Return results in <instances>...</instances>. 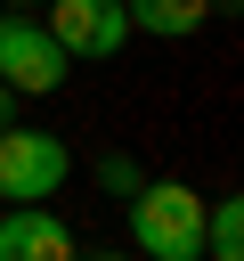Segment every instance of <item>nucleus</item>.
<instances>
[{
	"instance_id": "1a4fd4ad",
	"label": "nucleus",
	"mask_w": 244,
	"mask_h": 261,
	"mask_svg": "<svg viewBox=\"0 0 244 261\" xmlns=\"http://www.w3.org/2000/svg\"><path fill=\"white\" fill-rule=\"evenodd\" d=\"M8 122H16V90L0 82V130H8Z\"/></svg>"
},
{
	"instance_id": "423d86ee",
	"label": "nucleus",
	"mask_w": 244,
	"mask_h": 261,
	"mask_svg": "<svg viewBox=\"0 0 244 261\" xmlns=\"http://www.w3.org/2000/svg\"><path fill=\"white\" fill-rule=\"evenodd\" d=\"M122 8H130V24L155 33V41H187V33L211 16V0H122Z\"/></svg>"
},
{
	"instance_id": "6e6552de",
	"label": "nucleus",
	"mask_w": 244,
	"mask_h": 261,
	"mask_svg": "<svg viewBox=\"0 0 244 261\" xmlns=\"http://www.w3.org/2000/svg\"><path fill=\"white\" fill-rule=\"evenodd\" d=\"M98 179H106V196H138V188H146V171H138L130 155H106V163H98Z\"/></svg>"
},
{
	"instance_id": "f257e3e1",
	"label": "nucleus",
	"mask_w": 244,
	"mask_h": 261,
	"mask_svg": "<svg viewBox=\"0 0 244 261\" xmlns=\"http://www.w3.org/2000/svg\"><path fill=\"white\" fill-rule=\"evenodd\" d=\"M130 245L146 261H203V196L179 179H146L130 196Z\"/></svg>"
},
{
	"instance_id": "9d476101",
	"label": "nucleus",
	"mask_w": 244,
	"mask_h": 261,
	"mask_svg": "<svg viewBox=\"0 0 244 261\" xmlns=\"http://www.w3.org/2000/svg\"><path fill=\"white\" fill-rule=\"evenodd\" d=\"M0 8H24V0H0Z\"/></svg>"
},
{
	"instance_id": "9b49d317",
	"label": "nucleus",
	"mask_w": 244,
	"mask_h": 261,
	"mask_svg": "<svg viewBox=\"0 0 244 261\" xmlns=\"http://www.w3.org/2000/svg\"><path fill=\"white\" fill-rule=\"evenodd\" d=\"M98 261H122V253H98Z\"/></svg>"
},
{
	"instance_id": "7ed1b4c3",
	"label": "nucleus",
	"mask_w": 244,
	"mask_h": 261,
	"mask_svg": "<svg viewBox=\"0 0 244 261\" xmlns=\"http://www.w3.org/2000/svg\"><path fill=\"white\" fill-rule=\"evenodd\" d=\"M0 82L16 98H49L65 82V49L49 41L41 16H0Z\"/></svg>"
},
{
	"instance_id": "39448f33",
	"label": "nucleus",
	"mask_w": 244,
	"mask_h": 261,
	"mask_svg": "<svg viewBox=\"0 0 244 261\" xmlns=\"http://www.w3.org/2000/svg\"><path fill=\"white\" fill-rule=\"evenodd\" d=\"M0 261H81V253H73V237H65L57 212L16 204V212L0 220Z\"/></svg>"
},
{
	"instance_id": "0eeeda50",
	"label": "nucleus",
	"mask_w": 244,
	"mask_h": 261,
	"mask_svg": "<svg viewBox=\"0 0 244 261\" xmlns=\"http://www.w3.org/2000/svg\"><path fill=\"white\" fill-rule=\"evenodd\" d=\"M203 253L211 261H244V196L203 204Z\"/></svg>"
},
{
	"instance_id": "20e7f679",
	"label": "nucleus",
	"mask_w": 244,
	"mask_h": 261,
	"mask_svg": "<svg viewBox=\"0 0 244 261\" xmlns=\"http://www.w3.org/2000/svg\"><path fill=\"white\" fill-rule=\"evenodd\" d=\"M41 24H49V41L65 57H114L130 41V8L122 0H49Z\"/></svg>"
},
{
	"instance_id": "f03ea898",
	"label": "nucleus",
	"mask_w": 244,
	"mask_h": 261,
	"mask_svg": "<svg viewBox=\"0 0 244 261\" xmlns=\"http://www.w3.org/2000/svg\"><path fill=\"white\" fill-rule=\"evenodd\" d=\"M65 139L57 130H24V122H8L0 130V196L8 204H49L57 188H65Z\"/></svg>"
}]
</instances>
